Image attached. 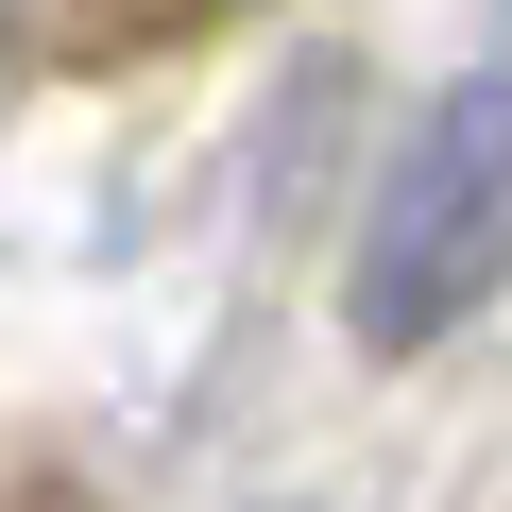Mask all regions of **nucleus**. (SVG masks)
I'll list each match as a JSON object with an SVG mask.
<instances>
[{
  "instance_id": "f257e3e1",
  "label": "nucleus",
  "mask_w": 512,
  "mask_h": 512,
  "mask_svg": "<svg viewBox=\"0 0 512 512\" xmlns=\"http://www.w3.org/2000/svg\"><path fill=\"white\" fill-rule=\"evenodd\" d=\"M495 291H512V52L461 69L393 137L359 256H342V325H359V359H444Z\"/></svg>"
}]
</instances>
